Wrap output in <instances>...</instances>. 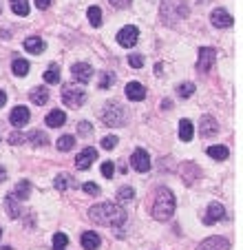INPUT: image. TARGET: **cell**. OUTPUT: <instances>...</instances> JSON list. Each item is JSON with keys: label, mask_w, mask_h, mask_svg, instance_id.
<instances>
[{"label": "cell", "mask_w": 243, "mask_h": 250, "mask_svg": "<svg viewBox=\"0 0 243 250\" xmlns=\"http://www.w3.org/2000/svg\"><path fill=\"white\" fill-rule=\"evenodd\" d=\"M89 217L95 224L100 226H119L126 221V211L119 204H113V202H104V204H97L89 211Z\"/></svg>", "instance_id": "6da1fadb"}, {"label": "cell", "mask_w": 243, "mask_h": 250, "mask_svg": "<svg viewBox=\"0 0 243 250\" xmlns=\"http://www.w3.org/2000/svg\"><path fill=\"white\" fill-rule=\"evenodd\" d=\"M175 212V195H172L170 188H157L155 191V199H153V208H150V215L157 221H166L172 217Z\"/></svg>", "instance_id": "7a4b0ae2"}, {"label": "cell", "mask_w": 243, "mask_h": 250, "mask_svg": "<svg viewBox=\"0 0 243 250\" xmlns=\"http://www.w3.org/2000/svg\"><path fill=\"white\" fill-rule=\"evenodd\" d=\"M186 16H188L186 0H164V5H162V18H164V22L175 24L177 20L186 18Z\"/></svg>", "instance_id": "3957f363"}, {"label": "cell", "mask_w": 243, "mask_h": 250, "mask_svg": "<svg viewBox=\"0 0 243 250\" xmlns=\"http://www.w3.org/2000/svg\"><path fill=\"white\" fill-rule=\"evenodd\" d=\"M102 120L109 126H124L126 111L122 109V104H117V102H109V104L104 106V111H102Z\"/></svg>", "instance_id": "277c9868"}, {"label": "cell", "mask_w": 243, "mask_h": 250, "mask_svg": "<svg viewBox=\"0 0 243 250\" xmlns=\"http://www.w3.org/2000/svg\"><path fill=\"white\" fill-rule=\"evenodd\" d=\"M86 100V93L82 87H77V84H64L62 87V102L67 106H71V109H77V106H82Z\"/></svg>", "instance_id": "5b68a950"}, {"label": "cell", "mask_w": 243, "mask_h": 250, "mask_svg": "<svg viewBox=\"0 0 243 250\" xmlns=\"http://www.w3.org/2000/svg\"><path fill=\"white\" fill-rule=\"evenodd\" d=\"M217 62V51L212 47H204L199 49V60H197V71L199 73H208L210 69L215 67Z\"/></svg>", "instance_id": "8992f818"}, {"label": "cell", "mask_w": 243, "mask_h": 250, "mask_svg": "<svg viewBox=\"0 0 243 250\" xmlns=\"http://www.w3.org/2000/svg\"><path fill=\"white\" fill-rule=\"evenodd\" d=\"M137 40H139V29L137 27H133V24H129V27H124V29L117 31V42L122 44V47H126V49L135 47Z\"/></svg>", "instance_id": "52a82bcc"}, {"label": "cell", "mask_w": 243, "mask_h": 250, "mask_svg": "<svg viewBox=\"0 0 243 250\" xmlns=\"http://www.w3.org/2000/svg\"><path fill=\"white\" fill-rule=\"evenodd\" d=\"M131 166H133L137 173H146V171H150V157H148V153L144 149H135L133 155H131Z\"/></svg>", "instance_id": "ba28073f"}, {"label": "cell", "mask_w": 243, "mask_h": 250, "mask_svg": "<svg viewBox=\"0 0 243 250\" xmlns=\"http://www.w3.org/2000/svg\"><path fill=\"white\" fill-rule=\"evenodd\" d=\"M225 217V208L221 206L219 202H212L208 206V211H206V217H204V224H208V226H212V224H217V221H221Z\"/></svg>", "instance_id": "9c48e42d"}, {"label": "cell", "mask_w": 243, "mask_h": 250, "mask_svg": "<svg viewBox=\"0 0 243 250\" xmlns=\"http://www.w3.org/2000/svg\"><path fill=\"white\" fill-rule=\"evenodd\" d=\"M97 159V151L93 149V146H89V149H84L80 155L75 157V166H77V171H86V169H91V164Z\"/></svg>", "instance_id": "30bf717a"}, {"label": "cell", "mask_w": 243, "mask_h": 250, "mask_svg": "<svg viewBox=\"0 0 243 250\" xmlns=\"http://www.w3.org/2000/svg\"><path fill=\"white\" fill-rule=\"evenodd\" d=\"M71 73H73V77H75V82H82V84L91 82V77H93V69H91V64H86V62L73 64Z\"/></svg>", "instance_id": "8fae6325"}, {"label": "cell", "mask_w": 243, "mask_h": 250, "mask_svg": "<svg viewBox=\"0 0 243 250\" xmlns=\"http://www.w3.org/2000/svg\"><path fill=\"white\" fill-rule=\"evenodd\" d=\"M210 20H212V24L219 27V29H228V27H232V22H234V18L225 9H215L210 14Z\"/></svg>", "instance_id": "7c38bea8"}, {"label": "cell", "mask_w": 243, "mask_h": 250, "mask_svg": "<svg viewBox=\"0 0 243 250\" xmlns=\"http://www.w3.org/2000/svg\"><path fill=\"white\" fill-rule=\"evenodd\" d=\"M29 109L27 106H16V109H11V115H9V122L16 126V129H20V126H24L29 122Z\"/></svg>", "instance_id": "4fadbf2b"}, {"label": "cell", "mask_w": 243, "mask_h": 250, "mask_svg": "<svg viewBox=\"0 0 243 250\" xmlns=\"http://www.w3.org/2000/svg\"><path fill=\"white\" fill-rule=\"evenodd\" d=\"M199 250H230V241L224 237H208L206 241H201Z\"/></svg>", "instance_id": "5bb4252c"}, {"label": "cell", "mask_w": 243, "mask_h": 250, "mask_svg": "<svg viewBox=\"0 0 243 250\" xmlns=\"http://www.w3.org/2000/svg\"><path fill=\"white\" fill-rule=\"evenodd\" d=\"M126 97L133 102H142L144 97H146L144 84H139V82H129V84H126Z\"/></svg>", "instance_id": "9a60e30c"}, {"label": "cell", "mask_w": 243, "mask_h": 250, "mask_svg": "<svg viewBox=\"0 0 243 250\" xmlns=\"http://www.w3.org/2000/svg\"><path fill=\"white\" fill-rule=\"evenodd\" d=\"M219 131V124L212 115H204L201 117V137H212Z\"/></svg>", "instance_id": "2e32d148"}, {"label": "cell", "mask_w": 243, "mask_h": 250, "mask_svg": "<svg viewBox=\"0 0 243 250\" xmlns=\"http://www.w3.org/2000/svg\"><path fill=\"white\" fill-rule=\"evenodd\" d=\"M82 248L84 250H95V248H100V244H102V239H100V235L97 232H93V231H84L82 232Z\"/></svg>", "instance_id": "e0dca14e"}, {"label": "cell", "mask_w": 243, "mask_h": 250, "mask_svg": "<svg viewBox=\"0 0 243 250\" xmlns=\"http://www.w3.org/2000/svg\"><path fill=\"white\" fill-rule=\"evenodd\" d=\"M181 177H184V182L190 186L195 179H199V169H197V164L192 162H186L184 166H181Z\"/></svg>", "instance_id": "ac0fdd59"}, {"label": "cell", "mask_w": 243, "mask_h": 250, "mask_svg": "<svg viewBox=\"0 0 243 250\" xmlns=\"http://www.w3.org/2000/svg\"><path fill=\"white\" fill-rule=\"evenodd\" d=\"M64 122H67V113H64V111H60V109H56V111H51V113L47 115L44 124H47L49 129H57V126H62Z\"/></svg>", "instance_id": "d6986e66"}, {"label": "cell", "mask_w": 243, "mask_h": 250, "mask_svg": "<svg viewBox=\"0 0 243 250\" xmlns=\"http://www.w3.org/2000/svg\"><path fill=\"white\" fill-rule=\"evenodd\" d=\"M18 202L20 199H16V195L11 192V195H7V199H5V208H7V215L11 217V219H18L22 212H20V206H18Z\"/></svg>", "instance_id": "ffe728a7"}, {"label": "cell", "mask_w": 243, "mask_h": 250, "mask_svg": "<svg viewBox=\"0 0 243 250\" xmlns=\"http://www.w3.org/2000/svg\"><path fill=\"white\" fill-rule=\"evenodd\" d=\"M44 49H47V42H44L42 38H27L24 40V51H29V53H42Z\"/></svg>", "instance_id": "44dd1931"}, {"label": "cell", "mask_w": 243, "mask_h": 250, "mask_svg": "<svg viewBox=\"0 0 243 250\" xmlns=\"http://www.w3.org/2000/svg\"><path fill=\"white\" fill-rule=\"evenodd\" d=\"M29 96H31V102H34V104H47L49 102V91L47 89H42V87H36V89H31V93H29Z\"/></svg>", "instance_id": "7402d4cb"}, {"label": "cell", "mask_w": 243, "mask_h": 250, "mask_svg": "<svg viewBox=\"0 0 243 250\" xmlns=\"http://www.w3.org/2000/svg\"><path fill=\"white\" fill-rule=\"evenodd\" d=\"M24 142H31V144H36V146H44L49 142V137L42 131H31V133L24 135Z\"/></svg>", "instance_id": "603a6c76"}, {"label": "cell", "mask_w": 243, "mask_h": 250, "mask_svg": "<svg viewBox=\"0 0 243 250\" xmlns=\"http://www.w3.org/2000/svg\"><path fill=\"white\" fill-rule=\"evenodd\" d=\"M192 135H195V131H192V122L190 120H181L179 122V137L184 142H190Z\"/></svg>", "instance_id": "cb8c5ba5"}, {"label": "cell", "mask_w": 243, "mask_h": 250, "mask_svg": "<svg viewBox=\"0 0 243 250\" xmlns=\"http://www.w3.org/2000/svg\"><path fill=\"white\" fill-rule=\"evenodd\" d=\"M11 5V11H14L16 16H29V0H9Z\"/></svg>", "instance_id": "d4e9b609"}, {"label": "cell", "mask_w": 243, "mask_h": 250, "mask_svg": "<svg viewBox=\"0 0 243 250\" xmlns=\"http://www.w3.org/2000/svg\"><path fill=\"white\" fill-rule=\"evenodd\" d=\"M208 155L212 159H217V162H224V159H228V155H230V151L225 149V146H210L208 149Z\"/></svg>", "instance_id": "484cf974"}, {"label": "cell", "mask_w": 243, "mask_h": 250, "mask_svg": "<svg viewBox=\"0 0 243 250\" xmlns=\"http://www.w3.org/2000/svg\"><path fill=\"white\" fill-rule=\"evenodd\" d=\"M29 192H31V184H29L27 179H22V182H20L18 186L14 188V195H16V199H20V202L29 197Z\"/></svg>", "instance_id": "4316f807"}, {"label": "cell", "mask_w": 243, "mask_h": 250, "mask_svg": "<svg viewBox=\"0 0 243 250\" xmlns=\"http://www.w3.org/2000/svg\"><path fill=\"white\" fill-rule=\"evenodd\" d=\"M11 71H14L16 76H20V77L27 76V73H29V62L24 58H16L14 64H11Z\"/></svg>", "instance_id": "83f0119b"}, {"label": "cell", "mask_w": 243, "mask_h": 250, "mask_svg": "<svg viewBox=\"0 0 243 250\" xmlns=\"http://www.w3.org/2000/svg\"><path fill=\"white\" fill-rule=\"evenodd\" d=\"M69 186H75V182H73L71 175H67V173L57 175V177H56V188H57V191L62 192V191H67Z\"/></svg>", "instance_id": "f1b7e54d"}, {"label": "cell", "mask_w": 243, "mask_h": 250, "mask_svg": "<svg viewBox=\"0 0 243 250\" xmlns=\"http://www.w3.org/2000/svg\"><path fill=\"white\" fill-rule=\"evenodd\" d=\"M86 16H89V20H91V24H93V27H100V24H102V9L97 5L89 7V9H86Z\"/></svg>", "instance_id": "f546056e"}, {"label": "cell", "mask_w": 243, "mask_h": 250, "mask_svg": "<svg viewBox=\"0 0 243 250\" xmlns=\"http://www.w3.org/2000/svg\"><path fill=\"white\" fill-rule=\"evenodd\" d=\"M73 144H75V137H73V135H62V137L56 142L57 151H64V153H67V151H71Z\"/></svg>", "instance_id": "4dcf8cb0"}, {"label": "cell", "mask_w": 243, "mask_h": 250, "mask_svg": "<svg viewBox=\"0 0 243 250\" xmlns=\"http://www.w3.org/2000/svg\"><path fill=\"white\" fill-rule=\"evenodd\" d=\"M44 80H47L49 84H57V82H60V67L51 64V67L47 69V73H44Z\"/></svg>", "instance_id": "1f68e13d"}, {"label": "cell", "mask_w": 243, "mask_h": 250, "mask_svg": "<svg viewBox=\"0 0 243 250\" xmlns=\"http://www.w3.org/2000/svg\"><path fill=\"white\" fill-rule=\"evenodd\" d=\"M67 244H69V237L64 232H56L53 235V250H67Z\"/></svg>", "instance_id": "d6a6232c"}, {"label": "cell", "mask_w": 243, "mask_h": 250, "mask_svg": "<svg viewBox=\"0 0 243 250\" xmlns=\"http://www.w3.org/2000/svg\"><path fill=\"white\" fill-rule=\"evenodd\" d=\"M177 93H179V97L186 100V97H190L192 93H195V84H192V82H184V84L177 87Z\"/></svg>", "instance_id": "836d02e7"}, {"label": "cell", "mask_w": 243, "mask_h": 250, "mask_svg": "<svg viewBox=\"0 0 243 250\" xmlns=\"http://www.w3.org/2000/svg\"><path fill=\"white\" fill-rule=\"evenodd\" d=\"M133 197H135V191L131 186H122L117 191V199H119V202H131Z\"/></svg>", "instance_id": "e575fe53"}, {"label": "cell", "mask_w": 243, "mask_h": 250, "mask_svg": "<svg viewBox=\"0 0 243 250\" xmlns=\"http://www.w3.org/2000/svg\"><path fill=\"white\" fill-rule=\"evenodd\" d=\"M113 82H115V76H113V73L104 71V73H102V77H100V84H97V87H100L102 91H104V89L113 87Z\"/></svg>", "instance_id": "d590c367"}, {"label": "cell", "mask_w": 243, "mask_h": 250, "mask_svg": "<svg viewBox=\"0 0 243 250\" xmlns=\"http://www.w3.org/2000/svg\"><path fill=\"white\" fill-rule=\"evenodd\" d=\"M129 64L133 69H142L144 67V56H142V53H131V56H129Z\"/></svg>", "instance_id": "8d00e7d4"}, {"label": "cell", "mask_w": 243, "mask_h": 250, "mask_svg": "<svg viewBox=\"0 0 243 250\" xmlns=\"http://www.w3.org/2000/svg\"><path fill=\"white\" fill-rule=\"evenodd\" d=\"M119 144V140L115 137V135H106L104 140H102V149H106V151H111V149H115V146Z\"/></svg>", "instance_id": "74e56055"}, {"label": "cell", "mask_w": 243, "mask_h": 250, "mask_svg": "<svg viewBox=\"0 0 243 250\" xmlns=\"http://www.w3.org/2000/svg\"><path fill=\"white\" fill-rule=\"evenodd\" d=\"M102 175H104V177H113V173H115V166H113V162H104L102 164Z\"/></svg>", "instance_id": "f35d334b"}, {"label": "cell", "mask_w": 243, "mask_h": 250, "mask_svg": "<svg viewBox=\"0 0 243 250\" xmlns=\"http://www.w3.org/2000/svg\"><path fill=\"white\" fill-rule=\"evenodd\" d=\"M7 142H11V144H24V133H11L7 137Z\"/></svg>", "instance_id": "ab89813d"}, {"label": "cell", "mask_w": 243, "mask_h": 250, "mask_svg": "<svg viewBox=\"0 0 243 250\" xmlns=\"http://www.w3.org/2000/svg\"><path fill=\"white\" fill-rule=\"evenodd\" d=\"M82 188H84V192H89V195H100V186H97V184H84V186H82Z\"/></svg>", "instance_id": "60d3db41"}, {"label": "cell", "mask_w": 243, "mask_h": 250, "mask_svg": "<svg viewBox=\"0 0 243 250\" xmlns=\"http://www.w3.org/2000/svg\"><path fill=\"white\" fill-rule=\"evenodd\" d=\"M109 2L115 7V9H126V7H129L133 0H109Z\"/></svg>", "instance_id": "b9f144b4"}, {"label": "cell", "mask_w": 243, "mask_h": 250, "mask_svg": "<svg viewBox=\"0 0 243 250\" xmlns=\"http://www.w3.org/2000/svg\"><path fill=\"white\" fill-rule=\"evenodd\" d=\"M77 131H80V135H89L93 129H91L89 122H80V124H77Z\"/></svg>", "instance_id": "7bdbcfd3"}, {"label": "cell", "mask_w": 243, "mask_h": 250, "mask_svg": "<svg viewBox=\"0 0 243 250\" xmlns=\"http://www.w3.org/2000/svg\"><path fill=\"white\" fill-rule=\"evenodd\" d=\"M49 5H51V0H36V7H38V9H49Z\"/></svg>", "instance_id": "ee69618b"}, {"label": "cell", "mask_w": 243, "mask_h": 250, "mask_svg": "<svg viewBox=\"0 0 243 250\" xmlns=\"http://www.w3.org/2000/svg\"><path fill=\"white\" fill-rule=\"evenodd\" d=\"M162 109H164V111H170V109H172V102H170V100H164V102H162Z\"/></svg>", "instance_id": "f6af8a7d"}, {"label": "cell", "mask_w": 243, "mask_h": 250, "mask_svg": "<svg viewBox=\"0 0 243 250\" xmlns=\"http://www.w3.org/2000/svg\"><path fill=\"white\" fill-rule=\"evenodd\" d=\"M7 179V171H5V166H0V182H5Z\"/></svg>", "instance_id": "bcb514c9"}, {"label": "cell", "mask_w": 243, "mask_h": 250, "mask_svg": "<svg viewBox=\"0 0 243 250\" xmlns=\"http://www.w3.org/2000/svg\"><path fill=\"white\" fill-rule=\"evenodd\" d=\"M5 102H7V96H5V91H0V106H5Z\"/></svg>", "instance_id": "7dc6e473"}, {"label": "cell", "mask_w": 243, "mask_h": 250, "mask_svg": "<svg viewBox=\"0 0 243 250\" xmlns=\"http://www.w3.org/2000/svg\"><path fill=\"white\" fill-rule=\"evenodd\" d=\"M0 250H11V248H9V246H5V248H0Z\"/></svg>", "instance_id": "c3c4849f"}, {"label": "cell", "mask_w": 243, "mask_h": 250, "mask_svg": "<svg viewBox=\"0 0 243 250\" xmlns=\"http://www.w3.org/2000/svg\"><path fill=\"white\" fill-rule=\"evenodd\" d=\"M0 237H2V231H0Z\"/></svg>", "instance_id": "681fc988"}]
</instances>
